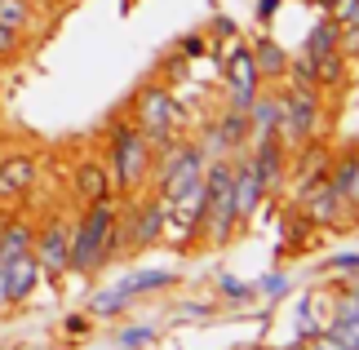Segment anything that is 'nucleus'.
I'll return each mask as SVG.
<instances>
[{"label":"nucleus","mask_w":359,"mask_h":350,"mask_svg":"<svg viewBox=\"0 0 359 350\" xmlns=\"http://www.w3.org/2000/svg\"><path fill=\"white\" fill-rule=\"evenodd\" d=\"M257 62H253V49H236L226 62V89H231V107L236 111H248V102L257 97Z\"/></svg>","instance_id":"9"},{"label":"nucleus","mask_w":359,"mask_h":350,"mask_svg":"<svg viewBox=\"0 0 359 350\" xmlns=\"http://www.w3.org/2000/svg\"><path fill=\"white\" fill-rule=\"evenodd\" d=\"M120 248V231H116V208L107 200H93L89 213L80 217V227L72 231V271L76 275H89L98 271Z\"/></svg>","instance_id":"1"},{"label":"nucleus","mask_w":359,"mask_h":350,"mask_svg":"<svg viewBox=\"0 0 359 350\" xmlns=\"http://www.w3.org/2000/svg\"><path fill=\"white\" fill-rule=\"evenodd\" d=\"M351 350H359V346H351Z\"/></svg>","instance_id":"35"},{"label":"nucleus","mask_w":359,"mask_h":350,"mask_svg":"<svg viewBox=\"0 0 359 350\" xmlns=\"http://www.w3.org/2000/svg\"><path fill=\"white\" fill-rule=\"evenodd\" d=\"M253 169L262 177V187H280V177H284V142L280 137H257V151H253Z\"/></svg>","instance_id":"13"},{"label":"nucleus","mask_w":359,"mask_h":350,"mask_svg":"<svg viewBox=\"0 0 359 350\" xmlns=\"http://www.w3.org/2000/svg\"><path fill=\"white\" fill-rule=\"evenodd\" d=\"M76 195L85 204H93V200H107V173H102V164H93V160H85L76 169Z\"/></svg>","instance_id":"20"},{"label":"nucleus","mask_w":359,"mask_h":350,"mask_svg":"<svg viewBox=\"0 0 359 350\" xmlns=\"http://www.w3.org/2000/svg\"><path fill=\"white\" fill-rule=\"evenodd\" d=\"M257 292H266V297H284V292H288V279L280 271H271V275L257 279Z\"/></svg>","instance_id":"25"},{"label":"nucleus","mask_w":359,"mask_h":350,"mask_svg":"<svg viewBox=\"0 0 359 350\" xmlns=\"http://www.w3.org/2000/svg\"><path fill=\"white\" fill-rule=\"evenodd\" d=\"M133 116H137L133 129L142 133L151 147L173 142V129H177V107H173L169 89H156V85L142 89V93H137V102H133Z\"/></svg>","instance_id":"5"},{"label":"nucleus","mask_w":359,"mask_h":350,"mask_svg":"<svg viewBox=\"0 0 359 350\" xmlns=\"http://www.w3.org/2000/svg\"><path fill=\"white\" fill-rule=\"evenodd\" d=\"M315 129H320V97L315 85H293L280 93V116H275V137L284 147H306Z\"/></svg>","instance_id":"2"},{"label":"nucleus","mask_w":359,"mask_h":350,"mask_svg":"<svg viewBox=\"0 0 359 350\" xmlns=\"http://www.w3.org/2000/svg\"><path fill=\"white\" fill-rule=\"evenodd\" d=\"M333 187L341 191V200H346L351 208H359V151H346L337 164H333Z\"/></svg>","instance_id":"15"},{"label":"nucleus","mask_w":359,"mask_h":350,"mask_svg":"<svg viewBox=\"0 0 359 350\" xmlns=\"http://www.w3.org/2000/svg\"><path fill=\"white\" fill-rule=\"evenodd\" d=\"M328 271H359V253H341L328 262Z\"/></svg>","instance_id":"30"},{"label":"nucleus","mask_w":359,"mask_h":350,"mask_svg":"<svg viewBox=\"0 0 359 350\" xmlns=\"http://www.w3.org/2000/svg\"><path fill=\"white\" fill-rule=\"evenodd\" d=\"M341 80H346V53H324V58H315V89H337Z\"/></svg>","instance_id":"21"},{"label":"nucleus","mask_w":359,"mask_h":350,"mask_svg":"<svg viewBox=\"0 0 359 350\" xmlns=\"http://www.w3.org/2000/svg\"><path fill=\"white\" fill-rule=\"evenodd\" d=\"M306 342H311V350H346L333 332H315V337H306Z\"/></svg>","instance_id":"29"},{"label":"nucleus","mask_w":359,"mask_h":350,"mask_svg":"<svg viewBox=\"0 0 359 350\" xmlns=\"http://www.w3.org/2000/svg\"><path fill=\"white\" fill-rule=\"evenodd\" d=\"M151 173V142L133 124H120L111 133V177L120 182L124 191H137Z\"/></svg>","instance_id":"4"},{"label":"nucleus","mask_w":359,"mask_h":350,"mask_svg":"<svg viewBox=\"0 0 359 350\" xmlns=\"http://www.w3.org/2000/svg\"><path fill=\"white\" fill-rule=\"evenodd\" d=\"M262 200H266V187H262V177H257V169H253V160L236 164V213H240V222H244V217H253Z\"/></svg>","instance_id":"12"},{"label":"nucleus","mask_w":359,"mask_h":350,"mask_svg":"<svg viewBox=\"0 0 359 350\" xmlns=\"http://www.w3.org/2000/svg\"><path fill=\"white\" fill-rule=\"evenodd\" d=\"M297 204H302V213L311 217V227H333L337 208L346 204V200H341V191L328 177H320V182H311V187L297 191Z\"/></svg>","instance_id":"8"},{"label":"nucleus","mask_w":359,"mask_h":350,"mask_svg":"<svg viewBox=\"0 0 359 350\" xmlns=\"http://www.w3.org/2000/svg\"><path fill=\"white\" fill-rule=\"evenodd\" d=\"M36 182V160L32 156H9L0 160V204H13L32 191Z\"/></svg>","instance_id":"11"},{"label":"nucleus","mask_w":359,"mask_h":350,"mask_svg":"<svg viewBox=\"0 0 359 350\" xmlns=\"http://www.w3.org/2000/svg\"><path fill=\"white\" fill-rule=\"evenodd\" d=\"M32 257L40 262V275H67L72 271V231L62 222H49L32 235Z\"/></svg>","instance_id":"6"},{"label":"nucleus","mask_w":359,"mask_h":350,"mask_svg":"<svg viewBox=\"0 0 359 350\" xmlns=\"http://www.w3.org/2000/svg\"><path fill=\"white\" fill-rule=\"evenodd\" d=\"M0 22L13 27V32H27V27L36 22V9L32 0H0Z\"/></svg>","instance_id":"22"},{"label":"nucleus","mask_w":359,"mask_h":350,"mask_svg":"<svg viewBox=\"0 0 359 350\" xmlns=\"http://www.w3.org/2000/svg\"><path fill=\"white\" fill-rule=\"evenodd\" d=\"M164 213H169V200H151V204H142L137 208V222H133V231H129V240L137 244V248H147V244H156L160 240V231H164Z\"/></svg>","instance_id":"14"},{"label":"nucleus","mask_w":359,"mask_h":350,"mask_svg":"<svg viewBox=\"0 0 359 350\" xmlns=\"http://www.w3.org/2000/svg\"><path fill=\"white\" fill-rule=\"evenodd\" d=\"M182 53H191V58H196V53H204V40H200V36H187V40H182Z\"/></svg>","instance_id":"31"},{"label":"nucleus","mask_w":359,"mask_h":350,"mask_svg":"<svg viewBox=\"0 0 359 350\" xmlns=\"http://www.w3.org/2000/svg\"><path fill=\"white\" fill-rule=\"evenodd\" d=\"M275 5H280V0H262V5H257V13H262V18H271V13H275Z\"/></svg>","instance_id":"32"},{"label":"nucleus","mask_w":359,"mask_h":350,"mask_svg":"<svg viewBox=\"0 0 359 350\" xmlns=\"http://www.w3.org/2000/svg\"><path fill=\"white\" fill-rule=\"evenodd\" d=\"M328 332H333V337L346 346V350L359 346V297L337 306V315H333V324H328Z\"/></svg>","instance_id":"19"},{"label":"nucleus","mask_w":359,"mask_h":350,"mask_svg":"<svg viewBox=\"0 0 359 350\" xmlns=\"http://www.w3.org/2000/svg\"><path fill=\"white\" fill-rule=\"evenodd\" d=\"M173 284V275L169 271H142V275H129V279H120L116 288H107L93 297V315H116L129 297H137V292H151V288H169Z\"/></svg>","instance_id":"7"},{"label":"nucleus","mask_w":359,"mask_h":350,"mask_svg":"<svg viewBox=\"0 0 359 350\" xmlns=\"http://www.w3.org/2000/svg\"><path fill=\"white\" fill-rule=\"evenodd\" d=\"M341 49V27L333 22V18H324V22H315L311 27V36H306V58L315 62V58H324V53H337Z\"/></svg>","instance_id":"16"},{"label":"nucleus","mask_w":359,"mask_h":350,"mask_svg":"<svg viewBox=\"0 0 359 350\" xmlns=\"http://www.w3.org/2000/svg\"><path fill=\"white\" fill-rule=\"evenodd\" d=\"M244 116H248V133H257V137H271L275 133V116H280V97H253V102H248V111H244Z\"/></svg>","instance_id":"18"},{"label":"nucleus","mask_w":359,"mask_h":350,"mask_svg":"<svg viewBox=\"0 0 359 350\" xmlns=\"http://www.w3.org/2000/svg\"><path fill=\"white\" fill-rule=\"evenodd\" d=\"M311 5H320V9H333V0H311Z\"/></svg>","instance_id":"33"},{"label":"nucleus","mask_w":359,"mask_h":350,"mask_svg":"<svg viewBox=\"0 0 359 350\" xmlns=\"http://www.w3.org/2000/svg\"><path fill=\"white\" fill-rule=\"evenodd\" d=\"M253 62H257V76H266V80H280L288 72V53L275 45L271 36H262L253 45Z\"/></svg>","instance_id":"17"},{"label":"nucleus","mask_w":359,"mask_h":350,"mask_svg":"<svg viewBox=\"0 0 359 350\" xmlns=\"http://www.w3.org/2000/svg\"><path fill=\"white\" fill-rule=\"evenodd\" d=\"M253 350H262V346H253Z\"/></svg>","instance_id":"36"},{"label":"nucleus","mask_w":359,"mask_h":350,"mask_svg":"<svg viewBox=\"0 0 359 350\" xmlns=\"http://www.w3.org/2000/svg\"><path fill=\"white\" fill-rule=\"evenodd\" d=\"M226 292V297H236V302H244V297H253V284H244V279H236V275H222V284H217Z\"/></svg>","instance_id":"27"},{"label":"nucleus","mask_w":359,"mask_h":350,"mask_svg":"<svg viewBox=\"0 0 359 350\" xmlns=\"http://www.w3.org/2000/svg\"><path fill=\"white\" fill-rule=\"evenodd\" d=\"M204 177V151L196 142H164V160L156 169L160 200H177L187 187H196Z\"/></svg>","instance_id":"3"},{"label":"nucleus","mask_w":359,"mask_h":350,"mask_svg":"<svg viewBox=\"0 0 359 350\" xmlns=\"http://www.w3.org/2000/svg\"><path fill=\"white\" fill-rule=\"evenodd\" d=\"M18 49H22V32H13V27L0 22V58H13Z\"/></svg>","instance_id":"26"},{"label":"nucleus","mask_w":359,"mask_h":350,"mask_svg":"<svg viewBox=\"0 0 359 350\" xmlns=\"http://www.w3.org/2000/svg\"><path fill=\"white\" fill-rule=\"evenodd\" d=\"M151 337H156L151 328H124V332H120V346H124V350H133V346H147Z\"/></svg>","instance_id":"28"},{"label":"nucleus","mask_w":359,"mask_h":350,"mask_svg":"<svg viewBox=\"0 0 359 350\" xmlns=\"http://www.w3.org/2000/svg\"><path fill=\"white\" fill-rule=\"evenodd\" d=\"M306 231H311V217L297 208V213L288 217V227H284V240H288V248H302V244H306Z\"/></svg>","instance_id":"24"},{"label":"nucleus","mask_w":359,"mask_h":350,"mask_svg":"<svg viewBox=\"0 0 359 350\" xmlns=\"http://www.w3.org/2000/svg\"><path fill=\"white\" fill-rule=\"evenodd\" d=\"M288 350H311V342H297V346H288Z\"/></svg>","instance_id":"34"},{"label":"nucleus","mask_w":359,"mask_h":350,"mask_svg":"<svg viewBox=\"0 0 359 350\" xmlns=\"http://www.w3.org/2000/svg\"><path fill=\"white\" fill-rule=\"evenodd\" d=\"M244 137H248V116L231 107L226 116H222V124H217V142H222V147H240Z\"/></svg>","instance_id":"23"},{"label":"nucleus","mask_w":359,"mask_h":350,"mask_svg":"<svg viewBox=\"0 0 359 350\" xmlns=\"http://www.w3.org/2000/svg\"><path fill=\"white\" fill-rule=\"evenodd\" d=\"M36 279H40V262L32 253L13 257L5 266V275H0V302H5V306L27 302V297H32V288H36Z\"/></svg>","instance_id":"10"}]
</instances>
